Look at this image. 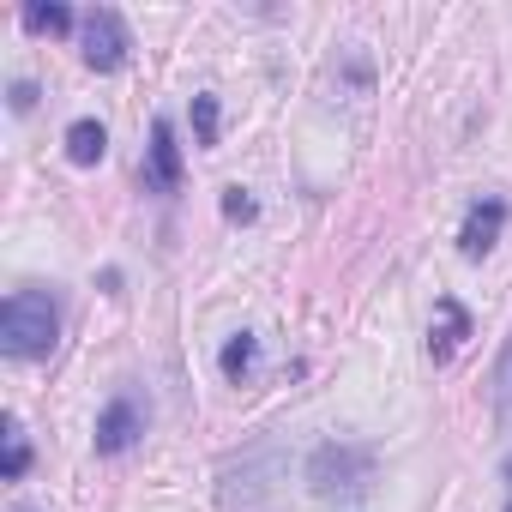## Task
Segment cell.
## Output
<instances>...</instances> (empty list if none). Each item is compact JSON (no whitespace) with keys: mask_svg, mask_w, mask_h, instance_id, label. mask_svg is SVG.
<instances>
[{"mask_svg":"<svg viewBox=\"0 0 512 512\" xmlns=\"http://www.w3.org/2000/svg\"><path fill=\"white\" fill-rule=\"evenodd\" d=\"M217 362H223V380H235V386L253 380V368H260V338H253V332H235Z\"/></svg>","mask_w":512,"mask_h":512,"instance_id":"9c48e42d","label":"cell"},{"mask_svg":"<svg viewBox=\"0 0 512 512\" xmlns=\"http://www.w3.org/2000/svg\"><path fill=\"white\" fill-rule=\"evenodd\" d=\"M253 211H260V205L247 199V187H223V217L229 223H253Z\"/></svg>","mask_w":512,"mask_h":512,"instance_id":"5bb4252c","label":"cell"},{"mask_svg":"<svg viewBox=\"0 0 512 512\" xmlns=\"http://www.w3.org/2000/svg\"><path fill=\"white\" fill-rule=\"evenodd\" d=\"M7 103H13L19 115H31V109H37V85H31V79H13V91H7Z\"/></svg>","mask_w":512,"mask_h":512,"instance_id":"9a60e30c","label":"cell"},{"mask_svg":"<svg viewBox=\"0 0 512 512\" xmlns=\"http://www.w3.org/2000/svg\"><path fill=\"white\" fill-rule=\"evenodd\" d=\"M145 422H151V410H145L133 392H115V398L97 410V434H91V446H97L103 458H121L127 446H139Z\"/></svg>","mask_w":512,"mask_h":512,"instance_id":"277c9868","label":"cell"},{"mask_svg":"<svg viewBox=\"0 0 512 512\" xmlns=\"http://www.w3.org/2000/svg\"><path fill=\"white\" fill-rule=\"evenodd\" d=\"M368 476H374V452H368V446H350V440H326V446L308 458L314 494H362Z\"/></svg>","mask_w":512,"mask_h":512,"instance_id":"7a4b0ae2","label":"cell"},{"mask_svg":"<svg viewBox=\"0 0 512 512\" xmlns=\"http://www.w3.org/2000/svg\"><path fill=\"white\" fill-rule=\"evenodd\" d=\"M506 512H512V500H506Z\"/></svg>","mask_w":512,"mask_h":512,"instance_id":"2e32d148","label":"cell"},{"mask_svg":"<svg viewBox=\"0 0 512 512\" xmlns=\"http://www.w3.org/2000/svg\"><path fill=\"white\" fill-rule=\"evenodd\" d=\"M145 187L157 193H175L181 187V145H175V127L157 115L151 121V145H145Z\"/></svg>","mask_w":512,"mask_h":512,"instance_id":"8992f818","label":"cell"},{"mask_svg":"<svg viewBox=\"0 0 512 512\" xmlns=\"http://www.w3.org/2000/svg\"><path fill=\"white\" fill-rule=\"evenodd\" d=\"M494 422H500V434L512 440V338H506V350H500V362H494Z\"/></svg>","mask_w":512,"mask_h":512,"instance_id":"7c38bea8","label":"cell"},{"mask_svg":"<svg viewBox=\"0 0 512 512\" xmlns=\"http://www.w3.org/2000/svg\"><path fill=\"white\" fill-rule=\"evenodd\" d=\"M464 338H470V314H464V308L446 296V302H440V326L428 332V356H434V362H452Z\"/></svg>","mask_w":512,"mask_h":512,"instance_id":"52a82bcc","label":"cell"},{"mask_svg":"<svg viewBox=\"0 0 512 512\" xmlns=\"http://www.w3.org/2000/svg\"><path fill=\"white\" fill-rule=\"evenodd\" d=\"M500 229H506V199H476L470 211H464V229H458V253L464 260H482V253L500 241Z\"/></svg>","mask_w":512,"mask_h":512,"instance_id":"5b68a950","label":"cell"},{"mask_svg":"<svg viewBox=\"0 0 512 512\" xmlns=\"http://www.w3.org/2000/svg\"><path fill=\"white\" fill-rule=\"evenodd\" d=\"M61 344V302L49 290H13L0 302V350L13 362H43Z\"/></svg>","mask_w":512,"mask_h":512,"instance_id":"6da1fadb","label":"cell"},{"mask_svg":"<svg viewBox=\"0 0 512 512\" xmlns=\"http://www.w3.org/2000/svg\"><path fill=\"white\" fill-rule=\"evenodd\" d=\"M193 139H199V145H217V97H211V91L193 97Z\"/></svg>","mask_w":512,"mask_h":512,"instance_id":"4fadbf2b","label":"cell"},{"mask_svg":"<svg viewBox=\"0 0 512 512\" xmlns=\"http://www.w3.org/2000/svg\"><path fill=\"white\" fill-rule=\"evenodd\" d=\"M0 440H7V452H0V476L19 482V476L31 470V446H25V434H19V416H0Z\"/></svg>","mask_w":512,"mask_h":512,"instance_id":"8fae6325","label":"cell"},{"mask_svg":"<svg viewBox=\"0 0 512 512\" xmlns=\"http://www.w3.org/2000/svg\"><path fill=\"white\" fill-rule=\"evenodd\" d=\"M19 19H25L31 37H67V31H73V13L61 7V0H31Z\"/></svg>","mask_w":512,"mask_h":512,"instance_id":"30bf717a","label":"cell"},{"mask_svg":"<svg viewBox=\"0 0 512 512\" xmlns=\"http://www.w3.org/2000/svg\"><path fill=\"white\" fill-rule=\"evenodd\" d=\"M79 55H85V67L91 73H121V61H127V49H133V37H127V19L115 13V7H91L85 19H79Z\"/></svg>","mask_w":512,"mask_h":512,"instance_id":"3957f363","label":"cell"},{"mask_svg":"<svg viewBox=\"0 0 512 512\" xmlns=\"http://www.w3.org/2000/svg\"><path fill=\"white\" fill-rule=\"evenodd\" d=\"M103 151H109V127H103V121H73V127H67V157H73L79 169L103 163Z\"/></svg>","mask_w":512,"mask_h":512,"instance_id":"ba28073f","label":"cell"}]
</instances>
